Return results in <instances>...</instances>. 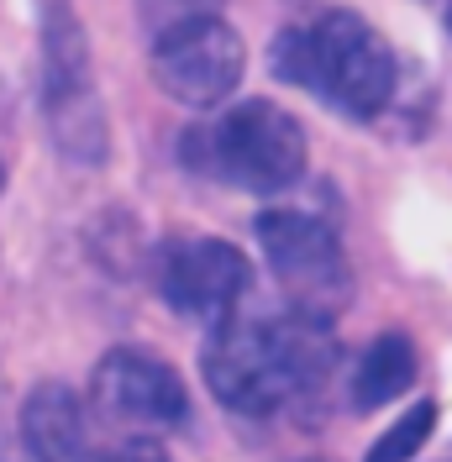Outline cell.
Instances as JSON below:
<instances>
[{"instance_id":"1","label":"cell","mask_w":452,"mask_h":462,"mask_svg":"<svg viewBox=\"0 0 452 462\" xmlns=\"http://www.w3.org/2000/svg\"><path fill=\"white\" fill-rule=\"evenodd\" d=\"M337 363L332 320L295 310L279 320L226 316L205 342V383L226 410L268 415L295 394H321Z\"/></svg>"},{"instance_id":"2","label":"cell","mask_w":452,"mask_h":462,"mask_svg":"<svg viewBox=\"0 0 452 462\" xmlns=\"http://www.w3.org/2000/svg\"><path fill=\"white\" fill-rule=\"evenodd\" d=\"M274 69L342 116H379L400 85L395 48L353 11H326L306 27H289L274 42Z\"/></svg>"},{"instance_id":"3","label":"cell","mask_w":452,"mask_h":462,"mask_svg":"<svg viewBox=\"0 0 452 462\" xmlns=\"http://www.w3.org/2000/svg\"><path fill=\"white\" fill-rule=\"evenodd\" d=\"M195 158L248 195H279L306 173V132L279 106L242 100L195 143Z\"/></svg>"},{"instance_id":"4","label":"cell","mask_w":452,"mask_h":462,"mask_svg":"<svg viewBox=\"0 0 452 462\" xmlns=\"http://www.w3.org/2000/svg\"><path fill=\"white\" fill-rule=\"evenodd\" d=\"M258 242H263V258L274 268L279 289L295 300V310L332 320V310L347 300V258H342L337 231L311 210L279 205L258 221Z\"/></svg>"},{"instance_id":"5","label":"cell","mask_w":452,"mask_h":462,"mask_svg":"<svg viewBox=\"0 0 452 462\" xmlns=\"http://www.w3.org/2000/svg\"><path fill=\"white\" fill-rule=\"evenodd\" d=\"M248 48L221 16H200L153 37V74L179 106H221L242 79Z\"/></svg>"},{"instance_id":"6","label":"cell","mask_w":452,"mask_h":462,"mask_svg":"<svg viewBox=\"0 0 452 462\" xmlns=\"http://www.w3.org/2000/svg\"><path fill=\"white\" fill-rule=\"evenodd\" d=\"M158 289L174 316L221 326L248 289V258L216 236H174L158 253Z\"/></svg>"},{"instance_id":"7","label":"cell","mask_w":452,"mask_h":462,"mask_svg":"<svg viewBox=\"0 0 452 462\" xmlns=\"http://www.w3.org/2000/svg\"><path fill=\"white\" fill-rule=\"evenodd\" d=\"M89 394L95 410L116 420V426H132V431H164L190 420V394H184V378L174 374L164 357L137 352V346H116L100 357V368L89 378Z\"/></svg>"},{"instance_id":"8","label":"cell","mask_w":452,"mask_h":462,"mask_svg":"<svg viewBox=\"0 0 452 462\" xmlns=\"http://www.w3.org/2000/svg\"><path fill=\"white\" fill-rule=\"evenodd\" d=\"M48 111H53V132L63 152H74L85 163L106 158V116L95 106L89 53L69 5H53V16H48Z\"/></svg>"},{"instance_id":"9","label":"cell","mask_w":452,"mask_h":462,"mask_svg":"<svg viewBox=\"0 0 452 462\" xmlns=\"http://www.w3.org/2000/svg\"><path fill=\"white\" fill-rule=\"evenodd\" d=\"M22 436H27V452L42 462H111V452H100L95 436H89L85 404L63 383H37L27 394Z\"/></svg>"},{"instance_id":"10","label":"cell","mask_w":452,"mask_h":462,"mask_svg":"<svg viewBox=\"0 0 452 462\" xmlns=\"http://www.w3.org/2000/svg\"><path fill=\"white\" fill-rule=\"evenodd\" d=\"M421 374V357H416V342L405 331H384L358 352L353 363V378H347V400L353 410H379V404L400 400Z\"/></svg>"},{"instance_id":"11","label":"cell","mask_w":452,"mask_h":462,"mask_svg":"<svg viewBox=\"0 0 452 462\" xmlns=\"http://www.w3.org/2000/svg\"><path fill=\"white\" fill-rule=\"evenodd\" d=\"M431 426H437V400H416V404H410V410L395 420V426H390V431L368 447L363 462H410V457L426 447Z\"/></svg>"},{"instance_id":"12","label":"cell","mask_w":452,"mask_h":462,"mask_svg":"<svg viewBox=\"0 0 452 462\" xmlns=\"http://www.w3.org/2000/svg\"><path fill=\"white\" fill-rule=\"evenodd\" d=\"M137 16L153 37L184 27V22H200V16H216V0H137Z\"/></svg>"},{"instance_id":"13","label":"cell","mask_w":452,"mask_h":462,"mask_svg":"<svg viewBox=\"0 0 452 462\" xmlns=\"http://www.w3.org/2000/svg\"><path fill=\"white\" fill-rule=\"evenodd\" d=\"M111 462H174L158 441H147V436H137V441H121L111 452Z\"/></svg>"}]
</instances>
